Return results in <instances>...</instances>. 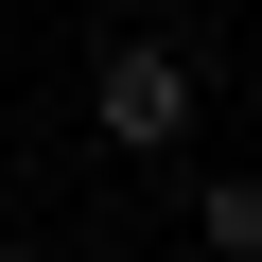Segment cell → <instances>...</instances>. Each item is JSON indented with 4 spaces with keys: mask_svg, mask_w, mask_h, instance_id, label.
<instances>
[{
    "mask_svg": "<svg viewBox=\"0 0 262 262\" xmlns=\"http://www.w3.org/2000/svg\"><path fill=\"white\" fill-rule=\"evenodd\" d=\"M88 122H105V158H175V140H192V53H175V35H122V53L88 70Z\"/></svg>",
    "mask_w": 262,
    "mask_h": 262,
    "instance_id": "6da1fadb",
    "label": "cell"
},
{
    "mask_svg": "<svg viewBox=\"0 0 262 262\" xmlns=\"http://www.w3.org/2000/svg\"><path fill=\"white\" fill-rule=\"evenodd\" d=\"M192 227H210L227 262H262V175H210V192H192Z\"/></svg>",
    "mask_w": 262,
    "mask_h": 262,
    "instance_id": "7a4b0ae2",
    "label": "cell"
},
{
    "mask_svg": "<svg viewBox=\"0 0 262 262\" xmlns=\"http://www.w3.org/2000/svg\"><path fill=\"white\" fill-rule=\"evenodd\" d=\"M0 262H35V245H18V227H0Z\"/></svg>",
    "mask_w": 262,
    "mask_h": 262,
    "instance_id": "3957f363",
    "label": "cell"
}]
</instances>
